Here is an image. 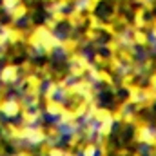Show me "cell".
<instances>
[{"label": "cell", "mask_w": 156, "mask_h": 156, "mask_svg": "<svg viewBox=\"0 0 156 156\" xmlns=\"http://www.w3.org/2000/svg\"><path fill=\"white\" fill-rule=\"evenodd\" d=\"M145 144H147V145H156V131H149V133H147Z\"/></svg>", "instance_id": "cell-1"}, {"label": "cell", "mask_w": 156, "mask_h": 156, "mask_svg": "<svg viewBox=\"0 0 156 156\" xmlns=\"http://www.w3.org/2000/svg\"><path fill=\"white\" fill-rule=\"evenodd\" d=\"M151 85H153V87H156V73L151 76Z\"/></svg>", "instance_id": "cell-3"}, {"label": "cell", "mask_w": 156, "mask_h": 156, "mask_svg": "<svg viewBox=\"0 0 156 156\" xmlns=\"http://www.w3.org/2000/svg\"><path fill=\"white\" fill-rule=\"evenodd\" d=\"M138 42H140V44H144V42H147V37H145V35H144V33H138Z\"/></svg>", "instance_id": "cell-2"}]
</instances>
